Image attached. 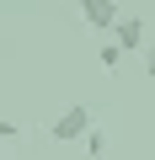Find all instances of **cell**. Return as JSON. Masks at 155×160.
I'll list each match as a JSON object with an SVG mask.
<instances>
[{"mask_svg": "<svg viewBox=\"0 0 155 160\" xmlns=\"http://www.w3.org/2000/svg\"><path fill=\"white\" fill-rule=\"evenodd\" d=\"M80 16L91 27H118V6L112 0H80Z\"/></svg>", "mask_w": 155, "mask_h": 160, "instance_id": "cell-3", "label": "cell"}, {"mask_svg": "<svg viewBox=\"0 0 155 160\" xmlns=\"http://www.w3.org/2000/svg\"><path fill=\"white\" fill-rule=\"evenodd\" d=\"M112 6H118V0H112Z\"/></svg>", "mask_w": 155, "mask_h": 160, "instance_id": "cell-8", "label": "cell"}, {"mask_svg": "<svg viewBox=\"0 0 155 160\" xmlns=\"http://www.w3.org/2000/svg\"><path fill=\"white\" fill-rule=\"evenodd\" d=\"M0 139H16V123L11 118H0Z\"/></svg>", "mask_w": 155, "mask_h": 160, "instance_id": "cell-6", "label": "cell"}, {"mask_svg": "<svg viewBox=\"0 0 155 160\" xmlns=\"http://www.w3.org/2000/svg\"><path fill=\"white\" fill-rule=\"evenodd\" d=\"M86 149H91V155H107V133L91 128V133H86Z\"/></svg>", "mask_w": 155, "mask_h": 160, "instance_id": "cell-5", "label": "cell"}, {"mask_svg": "<svg viewBox=\"0 0 155 160\" xmlns=\"http://www.w3.org/2000/svg\"><path fill=\"white\" fill-rule=\"evenodd\" d=\"M112 48H118V53L144 48V22H139V16H118V27H112Z\"/></svg>", "mask_w": 155, "mask_h": 160, "instance_id": "cell-2", "label": "cell"}, {"mask_svg": "<svg viewBox=\"0 0 155 160\" xmlns=\"http://www.w3.org/2000/svg\"><path fill=\"white\" fill-rule=\"evenodd\" d=\"M96 128V118H91V107L86 102H75V107H64L54 123H48V139H59V144H80L86 133Z\"/></svg>", "mask_w": 155, "mask_h": 160, "instance_id": "cell-1", "label": "cell"}, {"mask_svg": "<svg viewBox=\"0 0 155 160\" xmlns=\"http://www.w3.org/2000/svg\"><path fill=\"white\" fill-rule=\"evenodd\" d=\"M96 64H102V69H107V75H112V69H118V64H123V53H118V48H112V43H102V53H96Z\"/></svg>", "mask_w": 155, "mask_h": 160, "instance_id": "cell-4", "label": "cell"}, {"mask_svg": "<svg viewBox=\"0 0 155 160\" xmlns=\"http://www.w3.org/2000/svg\"><path fill=\"white\" fill-rule=\"evenodd\" d=\"M144 69H150V75H155V43H150V53H144Z\"/></svg>", "mask_w": 155, "mask_h": 160, "instance_id": "cell-7", "label": "cell"}]
</instances>
